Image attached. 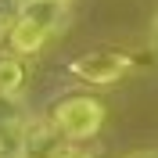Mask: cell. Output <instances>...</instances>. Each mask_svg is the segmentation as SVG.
<instances>
[{
    "mask_svg": "<svg viewBox=\"0 0 158 158\" xmlns=\"http://www.w3.org/2000/svg\"><path fill=\"white\" fill-rule=\"evenodd\" d=\"M29 83V72H25V58L11 54V50H0V94H11L18 97Z\"/></svg>",
    "mask_w": 158,
    "mask_h": 158,
    "instance_id": "4",
    "label": "cell"
},
{
    "mask_svg": "<svg viewBox=\"0 0 158 158\" xmlns=\"http://www.w3.org/2000/svg\"><path fill=\"white\" fill-rule=\"evenodd\" d=\"M104 101L94 97V94H69V97H58L50 104V122L58 126V133L69 144H86L101 133L104 126Z\"/></svg>",
    "mask_w": 158,
    "mask_h": 158,
    "instance_id": "2",
    "label": "cell"
},
{
    "mask_svg": "<svg viewBox=\"0 0 158 158\" xmlns=\"http://www.w3.org/2000/svg\"><path fill=\"white\" fill-rule=\"evenodd\" d=\"M58 158H94V155H90V151L83 148V144H65Z\"/></svg>",
    "mask_w": 158,
    "mask_h": 158,
    "instance_id": "7",
    "label": "cell"
},
{
    "mask_svg": "<svg viewBox=\"0 0 158 158\" xmlns=\"http://www.w3.org/2000/svg\"><path fill=\"white\" fill-rule=\"evenodd\" d=\"M25 126V111H22V101L11 97V94H0V137H7L15 129Z\"/></svg>",
    "mask_w": 158,
    "mask_h": 158,
    "instance_id": "5",
    "label": "cell"
},
{
    "mask_svg": "<svg viewBox=\"0 0 158 158\" xmlns=\"http://www.w3.org/2000/svg\"><path fill=\"white\" fill-rule=\"evenodd\" d=\"M129 69H133V58L122 50H108V47L86 50V54L69 61V76L79 83H90V86H115L129 76Z\"/></svg>",
    "mask_w": 158,
    "mask_h": 158,
    "instance_id": "3",
    "label": "cell"
},
{
    "mask_svg": "<svg viewBox=\"0 0 158 158\" xmlns=\"http://www.w3.org/2000/svg\"><path fill=\"white\" fill-rule=\"evenodd\" d=\"M126 158H158V151H133V155H126Z\"/></svg>",
    "mask_w": 158,
    "mask_h": 158,
    "instance_id": "8",
    "label": "cell"
},
{
    "mask_svg": "<svg viewBox=\"0 0 158 158\" xmlns=\"http://www.w3.org/2000/svg\"><path fill=\"white\" fill-rule=\"evenodd\" d=\"M151 43H155V50H158V15H155V22H151Z\"/></svg>",
    "mask_w": 158,
    "mask_h": 158,
    "instance_id": "9",
    "label": "cell"
},
{
    "mask_svg": "<svg viewBox=\"0 0 158 158\" xmlns=\"http://www.w3.org/2000/svg\"><path fill=\"white\" fill-rule=\"evenodd\" d=\"M69 18V0H29L22 4L18 18L4 32V50L18 54V58H32L58 36V29Z\"/></svg>",
    "mask_w": 158,
    "mask_h": 158,
    "instance_id": "1",
    "label": "cell"
},
{
    "mask_svg": "<svg viewBox=\"0 0 158 158\" xmlns=\"http://www.w3.org/2000/svg\"><path fill=\"white\" fill-rule=\"evenodd\" d=\"M18 11H22V0H0V36L7 32L11 22L18 18Z\"/></svg>",
    "mask_w": 158,
    "mask_h": 158,
    "instance_id": "6",
    "label": "cell"
}]
</instances>
